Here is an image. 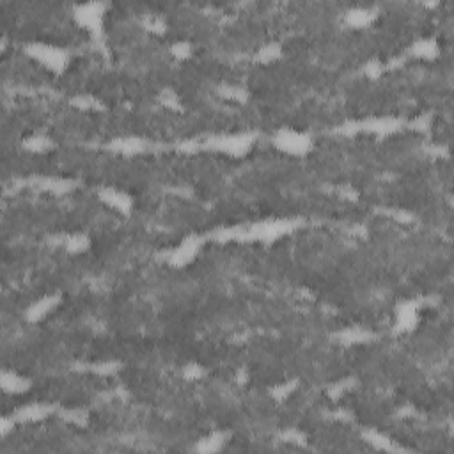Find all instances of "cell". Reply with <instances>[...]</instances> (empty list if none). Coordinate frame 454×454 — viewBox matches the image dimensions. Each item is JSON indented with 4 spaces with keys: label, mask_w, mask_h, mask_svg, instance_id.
<instances>
[{
    "label": "cell",
    "mask_w": 454,
    "mask_h": 454,
    "mask_svg": "<svg viewBox=\"0 0 454 454\" xmlns=\"http://www.w3.org/2000/svg\"><path fill=\"white\" fill-rule=\"evenodd\" d=\"M75 16L78 18L80 24L83 27H87V31H93L94 27H98L103 24L105 18V6L98 2H89V4H80L75 7Z\"/></svg>",
    "instance_id": "6da1fadb"
}]
</instances>
